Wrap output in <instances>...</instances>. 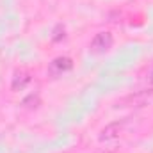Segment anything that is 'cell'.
I'll list each match as a JSON object with an SVG mask.
<instances>
[{"instance_id": "obj_1", "label": "cell", "mask_w": 153, "mask_h": 153, "mask_svg": "<svg viewBox=\"0 0 153 153\" xmlns=\"http://www.w3.org/2000/svg\"><path fill=\"white\" fill-rule=\"evenodd\" d=\"M153 98V85L148 89H141V91H134L126 96H123L117 102V107H143L144 103H148Z\"/></svg>"}, {"instance_id": "obj_2", "label": "cell", "mask_w": 153, "mask_h": 153, "mask_svg": "<svg viewBox=\"0 0 153 153\" xmlns=\"http://www.w3.org/2000/svg\"><path fill=\"white\" fill-rule=\"evenodd\" d=\"M128 126V119H119V121H112L109 123L102 132H100V141H112L116 137H119Z\"/></svg>"}, {"instance_id": "obj_3", "label": "cell", "mask_w": 153, "mask_h": 153, "mask_svg": "<svg viewBox=\"0 0 153 153\" xmlns=\"http://www.w3.org/2000/svg\"><path fill=\"white\" fill-rule=\"evenodd\" d=\"M112 34L111 32H98L94 38L91 39V45H89V48H91V52H94V53H102V52H107L111 46H112Z\"/></svg>"}, {"instance_id": "obj_4", "label": "cell", "mask_w": 153, "mask_h": 153, "mask_svg": "<svg viewBox=\"0 0 153 153\" xmlns=\"http://www.w3.org/2000/svg\"><path fill=\"white\" fill-rule=\"evenodd\" d=\"M71 68H73V61L70 57H57V59H53L50 62L48 73L52 76H59V75H62L64 71H70Z\"/></svg>"}, {"instance_id": "obj_5", "label": "cell", "mask_w": 153, "mask_h": 153, "mask_svg": "<svg viewBox=\"0 0 153 153\" xmlns=\"http://www.w3.org/2000/svg\"><path fill=\"white\" fill-rule=\"evenodd\" d=\"M29 82H30V73H29V71L20 70V71H16L14 76H13L11 89H13V91H22V89H25V87H27V84H29Z\"/></svg>"}, {"instance_id": "obj_6", "label": "cell", "mask_w": 153, "mask_h": 153, "mask_svg": "<svg viewBox=\"0 0 153 153\" xmlns=\"http://www.w3.org/2000/svg\"><path fill=\"white\" fill-rule=\"evenodd\" d=\"M22 105L25 109H36V107L41 105V98H39V94H29L27 98H23Z\"/></svg>"}, {"instance_id": "obj_7", "label": "cell", "mask_w": 153, "mask_h": 153, "mask_svg": "<svg viewBox=\"0 0 153 153\" xmlns=\"http://www.w3.org/2000/svg\"><path fill=\"white\" fill-rule=\"evenodd\" d=\"M148 84H150V85H153V68H152V71L148 73Z\"/></svg>"}, {"instance_id": "obj_8", "label": "cell", "mask_w": 153, "mask_h": 153, "mask_svg": "<svg viewBox=\"0 0 153 153\" xmlns=\"http://www.w3.org/2000/svg\"><path fill=\"white\" fill-rule=\"evenodd\" d=\"M100 153H112V152H100Z\"/></svg>"}]
</instances>
